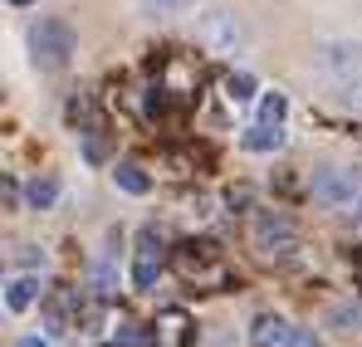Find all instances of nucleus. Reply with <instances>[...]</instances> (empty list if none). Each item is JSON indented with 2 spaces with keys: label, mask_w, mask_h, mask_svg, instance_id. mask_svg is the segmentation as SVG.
<instances>
[{
  "label": "nucleus",
  "mask_w": 362,
  "mask_h": 347,
  "mask_svg": "<svg viewBox=\"0 0 362 347\" xmlns=\"http://www.w3.org/2000/svg\"><path fill=\"white\" fill-rule=\"evenodd\" d=\"M30 59H35V69H45V73H54L64 69L69 59H74V30L64 25V20H35L30 25Z\"/></svg>",
  "instance_id": "nucleus-1"
},
{
  "label": "nucleus",
  "mask_w": 362,
  "mask_h": 347,
  "mask_svg": "<svg viewBox=\"0 0 362 347\" xmlns=\"http://www.w3.org/2000/svg\"><path fill=\"white\" fill-rule=\"evenodd\" d=\"M313 64L333 83H362V45L358 40H323L313 49Z\"/></svg>",
  "instance_id": "nucleus-2"
},
{
  "label": "nucleus",
  "mask_w": 362,
  "mask_h": 347,
  "mask_svg": "<svg viewBox=\"0 0 362 347\" xmlns=\"http://www.w3.org/2000/svg\"><path fill=\"white\" fill-rule=\"evenodd\" d=\"M196 40L211 49V54H235L245 45V25L230 15V10H211L201 25H196Z\"/></svg>",
  "instance_id": "nucleus-3"
},
{
  "label": "nucleus",
  "mask_w": 362,
  "mask_h": 347,
  "mask_svg": "<svg viewBox=\"0 0 362 347\" xmlns=\"http://www.w3.org/2000/svg\"><path fill=\"white\" fill-rule=\"evenodd\" d=\"M313 196L318 201H353L358 196V172H348V167H318L313 172Z\"/></svg>",
  "instance_id": "nucleus-4"
},
{
  "label": "nucleus",
  "mask_w": 362,
  "mask_h": 347,
  "mask_svg": "<svg viewBox=\"0 0 362 347\" xmlns=\"http://www.w3.org/2000/svg\"><path fill=\"white\" fill-rule=\"evenodd\" d=\"M157 274H162V245H157V230H142L137 259H132V279H137V289H152Z\"/></svg>",
  "instance_id": "nucleus-5"
},
{
  "label": "nucleus",
  "mask_w": 362,
  "mask_h": 347,
  "mask_svg": "<svg viewBox=\"0 0 362 347\" xmlns=\"http://www.w3.org/2000/svg\"><path fill=\"white\" fill-rule=\"evenodd\" d=\"M279 142H284L279 122H264V117H259V122H255V127H250V132L240 137V147H245V152H274Z\"/></svg>",
  "instance_id": "nucleus-6"
},
{
  "label": "nucleus",
  "mask_w": 362,
  "mask_h": 347,
  "mask_svg": "<svg viewBox=\"0 0 362 347\" xmlns=\"http://www.w3.org/2000/svg\"><path fill=\"white\" fill-rule=\"evenodd\" d=\"M35 298H40V284H35L30 274H20V279H10V284H5V308H10V313H25Z\"/></svg>",
  "instance_id": "nucleus-7"
},
{
  "label": "nucleus",
  "mask_w": 362,
  "mask_h": 347,
  "mask_svg": "<svg viewBox=\"0 0 362 347\" xmlns=\"http://www.w3.org/2000/svg\"><path fill=\"white\" fill-rule=\"evenodd\" d=\"M250 343L255 347H269V343H284V323L274 318V313H259L255 323H250Z\"/></svg>",
  "instance_id": "nucleus-8"
},
{
  "label": "nucleus",
  "mask_w": 362,
  "mask_h": 347,
  "mask_svg": "<svg viewBox=\"0 0 362 347\" xmlns=\"http://www.w3.org/2000/svg\"><path fill=\"white\" fill-rule=\"evenodd\" d=\"M25 196H30L35 211H49V206L59 201V181H54V176H35V181L25 186Z\"/></svg>",
  "instance_id": "nucleus-9"
},
{
  "label": "nucleus",
  "mask_w": 362,
  "mask_h": 347,
  "mask_svg": "<svg viewBox=\"0 0 362 347\" xmlns=\"http://www.w3.org/2000/svg\"><path fill=\"white\" fill-rule=\"evenodd\" d=\"M294 230V220L289 216H279V211H264V216H255V240H279V235Z\"/></svg>",
  "instance_id": "nucleus-10"
},
{
  "label": "nucleus",
  "mask_w": 362,
  "mask_h": 347,
  "mask_svg": "<svg viewBox=\"0 0 362 347\" xmlns=\"http://www.w3.org/2000/svg\"><path fill=\"white\" fill-rule=\"evenodd\" d=\"M118 186H122V191H127V196H142V191L152 186V176L142 172L137 162H118Z\"/></svg>",
  "instance_id": "nucleus-11"
},
{
  "label": "nucleus",
  "mask_w": 362,
  "mask_h": 347,
  "mask_svg": "<svg viewBox=\"0 0 362 347\" xmlns=\"http://www.w3.org/2000/svg\"><path fill=\"white\" fill-rule=\"evenodd\" d=\"M284 113H289V98L284 93H264L259 98V117L264 122H284Z\"/></svg>",
  "instance_id": "nucleus-12"
},
{
  "label": "nucleus",
  "mask_w": 362,
  "mask_h": 347,
  "mask_svg": "<svg viewBox=\"0 0 362 347\" xmlns=\"http://www.w3.org/2000/svg\"><path fill=\"white\" fill-rule=\"evenodd\" d=\"M152 343V333L142 328V323H122V333H118V347H147Z\"/></svg>",
  "instance_id": "nucleus-13"
},
{
  "label": "nucleus",
  "mask_w": 362,
  "mask_h": 347,
  "mask_svg": "<svg viewBox=\"0 0 362 347\" xmlns=\"http://www.w3.org/2000/svg\"><path fill=\"white\" fill-rule=\"evenodd\" d=\"M226 88H230V98H255V93H259V83H255L250 73H230Z\"/></svg>",
  "instance_id": "nucleus-14"
},
{
  "label": "nucleus",
  "mask_w": 362,
  "mask_h": 347,
  "mask_svg": "<svg viewBox=\"0 0 362 347\" xmlns=\"http://www.w3.org/2000/svg\"><path fill=\"white\" fill-rule=\"evenodd\" d=\"M284 347H323L308 328H284Z\"/></svg>",
  "instance_id": "nucleus-15"
},
{
  "label": "nucleus",
  "mask_w": 362,
  "mask_h": 347,
  "mask_svg": "<svg viewBox=\"0 0 362 347\" xmlns=\"http://www.w3.org/2000/svg\"><path fill=\"white\" fill-rule=\"evenodd\" d=\"M250 196H255L250 186H230V191H226V206H230V211H245V206H250Z\"/></svg>",
  "instance_id": "nucleus-16"
},
{
  "label": "nucleus",
  "mask_w": 362,
  "mask_h": 347,
  "mask_svg": "<svg viewBox=\"0 0 362 347\" xmlns=\"http://www.w3.org/2000/svg\"><path fill=\"white\" fill-rule=\"evenodd\" d=\"M83 157H88V162H103V157H108V137H88V142H83Z\"/></svg>",
  "instance_id": "nucleus-17"
},
{
  "label": "nucleus",
  "mask_w": 362,
  "mask_h": 347,
  "mask_svg": "<svg viewBox=\"0 0 362 347\" xmlns=\"http://www.w3.org/2000/svg\"><path fill=\"white\" fill-rule=\"evenodd\" d=\"M15 259H20V264H30V269H35V264H40V259H45V249H40V245H20V249H15Z\"/></svg>",
  "instance_id": "nucleus-18"
},
{
  "label": "nucleus",
  "mask_w": 362,
  "mask_h": 347,
  "mask_svg": "<svg viewBox=\"0 0 362 347\" xmlns=\"http://www.w3.org/2000/svg\"><path fill=\"white\" fill-rule=\"evenodd\" d=\"M343 103H348L353 113H362V83H343Z\"/></svg>",
  "instance_id": "nucleus-19"
},
{
  "label": "nucleus",
  "mask_w": 362,
  "mask_h": 347,
  "mask_svg": "<svg viewBox=\"0 0 362 347\" xmlns=\"http://www.w3.org/2000/svg\"><path fill=\"white\" fill-rule=\"evenodd\" d=\"M15 196H20V186H15V176H5V211H15Z\"/></svg>",
  "instance_id": "nucleus-20"
},
{
  "label": "nucleus",
  "mask_w": 362,
  "mask_h": 347,
  "mask_svg": "<svg viewBox=\"0 0 362 347\" xmlns=\"http://www.w3.org/2000/svg\"><path fill=\"white\" fill-rule=\"evenodd\" d=\"M142 5H152V10H181V5H191V0H142Z\"/></svg>",
  "instance_id": "nucleus-21"
},
{
  "label": "nucleus",
  "mask_w": 362,
  "mask_h": 347,
  "mask_svg": "<svg viewBox=\"0 0 362 347\" xmlns=\"http://www.w3.org/2000/svg\"><path fill=\"white\" fill-rule=\"evenodd\" d=\"M15 347H49V343H45V338H20Z\"/></svg>",
  "instance_id": "nucleus-22"
},
{
  "label": "nucleus",
  "mask_w": 362,
  "mask_h": 347,
  "mask_svg": "<svg viewBox=\"0 0 362 347\" xmlns=\"http://www.w3.org/2000/svg\"><path fill=\"white\" fill-rule=\"evenodd\" d=\"M10 5H30V0H10Z\"/></svg>",
  "instance_id": "nucleus-23"
},
{
  "label": "nucleus",
  "mask_w": 362,
  "mask_h": 347,
  "mask_svg": "<svg viewBox=\"0 0 362 347\" xmlns=\"http://www.w3.org/2000/svg\"><path fill=\"white\" fill-rule=\"evenodd\" d=\"M358 279H362V264H358Z\"/></svg>",
  "instance_id": "nucleus-24"
},
{
  "label": "nucleus",
  "mask_w": 362,
  "mask_h": 347,
  "mask_svg": "<svg viewBox=\"0 0 362 347\" xmlns=\"http://www.w3.org/2000/svg\"><path fill=\"white\" fill-rule=\"evenodd\" d=\"M358 220H362V211H358Z\"/></svg>",
  "instance_id": "nucleus-25"
}]
</instances>
